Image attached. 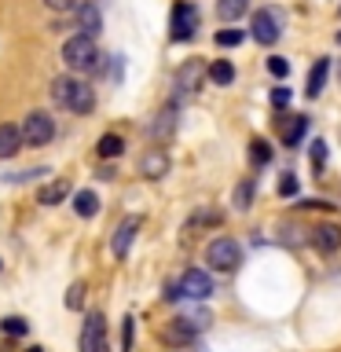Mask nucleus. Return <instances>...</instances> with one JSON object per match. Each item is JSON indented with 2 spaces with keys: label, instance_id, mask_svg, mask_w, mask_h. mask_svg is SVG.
Wrapping results in <instances>:
<instances>
[{
  "label": "nucleus",
  "instance_id": "1",
  "mask_svg": "<svg viewBox=\"0 0 341 352\" xmlns=\"http://www.w3.org/2000/svg\"><path fill=\"white\" fill-rule=\"evenodd\" d=\"M52 99L59 107L74 110V114H92V107H96L92 85L81 81V77H70V74H63V77H55V81H52Z\"/></svg>",
  "mask_w": 341,
  "mask_h": 352
},
{
  "label": "nucleus",
  "instance_id": "2",
  "mask_svg": "<svg viewBox=\"0 0 341 352\" xmlns=\"http://www.w3.org/2000/svg\"><path fill=\"white\" fill-rule=\"evenodd\" d=\"M63 66L74 74H85V70H96L99 66V48L92 37H85V33H74L70 41L63 44Z\"/></svg>",
  "mask_w": 341,
  "mask_h": 352
},
{
  "label": "nucleus",
  "instance_id": "3",
  "mask_svg": "<svg viewBox=\"0 0 341 352\" xmlns=\"http://www.w3.org/2000/svg\"><path fill=\"white\" fill-rule=\"evenodd\" d=\"M206 264H209L213 272H224V275L235 272L239 264H242V246H239L235 239L220 235V239H213V242L206 246Z\"/></svg>",
  "mask_w": 341,
  "mask_h": 352
},
{
  "label": "nucleus",
  "instance_id": "4",
  "mask_svg": "<svg viewBox=\"0 0 341 352\" xmlns=\"http://www.w3.org/2000/svg\"><path fill=\"white\" fill-rule=\"evenodd\" d=\"M19 129H22V143H26V147H44V143H52V136H55V121H52V114H44V110H30Z\"/></svg>",
  "mask_w": 341,
  "mask_h": 352
},
{
  "label": "nucleus",
  "instance_id": "5",
  "mask_svg": "<svg viewBox=\"0 0 341 352\" xmlns=\"http://www.w3.org/2000/svg\"><path fill=\"white\" fill-rule=\"evenodd\" d=\"M253 41L257 44H275L279 41V33H283V15L275 8H261V11H253Z\"/></svg>",
  "mask_w": 341,
  "mask_h": 352
},
{
  "label": "nucleus",
  "instance_id": "6",
  "mask_svg": "<svg viewBox=\"0 0 341 352\" xmlns=\"http://www.w3.org/2000/svg\"><path fill=\"white\" fill-rule=\"evenodd\" d=\"M77 349H81V352H103L107 349V319H103V312H88Z\"/></svg>",
  "mask_w": 341,
  "mask_h": 352
},
{
  "label": "nucleus",
  "instance_id": "7",
  "mask_svg": "<svg viewBox=\"0 0 341 352\" xmlns=\"http://www.w3.org/2000/svg\"><path fill=\"white\" fill-rule=\"evenodd\" d=\"M202 77H206V63L202 59H187L180 70H176V99H187L202 88Z\"/></svg>",
  "mask_w": 341,
  "mask_h": 352
},
{
  "label": "nucleus",
  "instance_id": "8",
  "mask_svg": "<svg viewBox=\"0 0 341 352\" xmlns=\"http://www.w3.org/2000/svg\"><path fill=\"white\" fill-rule=\"evenodd\" d=\"M176 290H180V297H191V301H206L213 294V279L202 268H187L180 275V283H176Z\"/></svg>",
  "mask_w": 341,
  "mask_h": 352
},
{
  "label": "nucleus",
  "instance_id": "9",
  "mask_svg": "<svg viewBox=\"0 0 341 352\" xmlns=\"http://www.w3.org/2000/svg\"><path fill=\"white\" fill-rule=\"evenodd\" d=\"M198 30V8L187 4V0H180V4L173 8V41H191Z\"/></svg>",
  "mask_w": 341,
  "mask_h": 352
},
{
  "label": "nucleus",
  "instance_id": "10",
  "mask_svg": "<svg viewBox=\"0 0 341 352\" xmlns=\"http://www.w3.org/2000/svg\"><path fill=\"white\" fill-rule=\"evenodd\" d=\"M308 239H312V246L323 253V257L341 250V228L338 224H316L312 231H308Z\"/></svg>",
  "mask_w": 341,
  "mask_h": 352
},
{
  "label": "nucleus",
  "instance_id": "11",
  "mask_svg": "<svg viewBox=\"0 0 341 352\" xmlns=\"http://www.w3.org/2000/svg\"><path fill=\"white\" fill-rule=\"evenodd\" d=\"M140 224H143L140 217H125V220L114 228V239H110V253H114V257H125V253H129V246H132V239H136Z\"/></svg>",
  "mask_w": 341,
  "mask_h": 352
},
{
  "label": "nucleus",
  "instance_id": "12",
  "mask_svg": "<svg viewBox=\"0 0 341 352\" xmlns=\"http://www.w3.org/2000/svg\"><path fill=\"white\" fill-rule=\"evenodd\" d=\"M173 132H176V103H165L158 114H154V121H151V140L165 143Z\"/></svg>",
  "mask_w": 341,
  "mask_h": 352
},
{
  "label": "nucleus",
  "instance_id": "13",
  "mask_svg": "<svg viewBox=\"0 0 341 352\" xmlns=\"http://www.w3.org/2000/svg\"><path fill=\"white\" fill-rule=\"evenodd\" d=\"M140 173L147 176V180H162V176L169 173V154H165L162 147H151V151L140 158Z\"/></svg>",
  "mask_w": 341,
  "mask_h": 352
},
{
  "label": "nucleus",
  "instance_id": "14",
  "mask_svg": "<svg viewBox=\"0 0 341 352\" xmlns=\"http://www.w3.org/2000/svg\"><path fill=\"white\" fill-rule=\"evenodd\" d=\"M279 132H283L286 147H297V143L305 140V132H308V118L305 114H286V118H279Z\"/></svg>",
  "mask_w": 341,
  "mask_h": 352
},
{
  "label": "nucleus",
  "instance_id": "15",
  "mask_svg": "<svg viewBox=\"0 0 341 352\" xmlns=\"http://www.w3.org/2000/svg\"><path fill=\"white\" fill-rule=\"evenodd\" d=\"M26 147V143H22V129L19 125H0V158H15V154Z\"/></svg>",
  "mask_w": 341,
  "mask_h": 352
},
{
  "label": "nucleus",
  "instance_id": "16",
  "mask_svg": "<svg viewBox=\"0 0 341 352\" xmlns=\"http://www.w3.org/2000/svg\"><path fill=\"white\" fill-rule=\"evenodd\" d=\"M77 26H81L85 37L96 41V33L103 30V15H99V8H96V4H85L81 11H77Z\"/></svg>",
  "mask_w": 341,
  "mask_h": 352
},
{
  "label": "nucleus",
  "instance_id": "17",
  "mask_svg": "<svg viewBox=\"0 0 341 352\" xmlns=\"http://www.w3.org/2000/svg\"><path fill=\"white\" fill-rule=\"evenodd\" d=\"M66 195H70V184L59 176V180H52V184L41 187V191H37V202H41V206H63Z\"/></svg>",
  "mask_w": 341,
  "mask_h": 352
},
{
  "label": "nucleus",
  "instance_id": "18",
  "mask_svg": "<svg viewBox=\"0 0 341 352\" xmlns=\"http://www.w3.org/2000/svg\"><path fill=\"white\" fill-rule=\"evenodd\" d=\"M327 74H330V59H316L312 63V70H308V99H316L319 92H323V85H327Z\"/></svg>",
  "mask_w": 341,
  "mask_h": 352
},
{
  "label": "nucleus",
  "instance_id": "19",
  "mask_svg": "<svg viewBox=\"0 0 341 352\" xmlns=\"http://www.w3.org/2000/svg\"><path fill=\"white\" fill-rule=\"evenodd\" d=\"M74 213L77 217H96L99 213V195L88 191V187H85V191H77L74 195Z\"/></svg>",
  "mask_w": 341,
  "mask_h": 352
},
{
  "label": "nucleus",
  "instance_id": "20",
  "mask_svg": "<svg viewBox=\"0 0 341 352\" xmlns=\"http://www.w3.org/2000/svg\"><path fill=\"white\" fill-rule=\"evenodd\" d=\"M121 151H125V140H121L118 132H103V136H99V143H96V154H99V158H118Z\"/></svg>",
  "mask_w": 341,
  "mask_h": 352
},
{
  "label": "nucleus",
  "instance_id": "21",
  "mask_svg": "<svg viewBox=\"0 0 341 352\" xmlns=\"http://www.w3.org/2000/svg\"><path fill=\"white\" fill-rule=\"evenodd\" d=\"M250 11V0H217V15L224 22H235Z\"/></svg>",
  "mask_w": 341,
  "mask_h": 352
},
{
  "label": "nucleus",
  "instance_id": "22",
  "mask_svg": "<svg viewBox=\"0 0 341 352\" xmlns=\"http://www.w3.org/2000/svg\"><path fill=\"white\" fill-rule=\"evenodd\" d=\"M206 74H209V81H213V85H231V81H235V66H231L228 59H217Z\"/></svg>",
  "mask_w": 341,
  "mask_h": 352
},
{
  "label": "nucleus",
  "instance_id": "23",
  "mask_svg": "<svg viewBox=\"0 0 341 352\" xmlns=\"http://www.w3.org/2000/svg\"><path fill=\"white\" fill-rule=\"evenodd\" d=\"M213 41H217V48H239V44L246 41V33L242 30H220Z\"/></svg>",
  "mask_w": 341,
  "mask_h": 352
},
{
  "label": "nucleus",
  "instance_id": "24",
  "mask_svg": "<svg viewBox=\"0 0 341 352\" xmlns=\"http://www.w3.org/2000/svg\"><path fill=\"white\" fill-rule=\"evenodd\" d=\"M0 330L11 334V338H22L30 327H26V319H22V316H4V319H0Z\"/></svg>",
  "mask_w": 341,
  "mask_h": 352
},
{
  "label": "nucleus",
  "instance_id": "25",
  "mask_svg": "<svg viewBox=\"0 0 341 352\" xmlns=\"http://www.w3.org/2000/svg\"><path fill=\"white\" fill-rule=\"evenodd\" d=\"M250 158L257 162V165H268V162H272V147H268L264 140H253V143H250Z\"/></svg>",
  "mask_w": 341,
  "mask_h": 352
},
{
  "label": "nucleus",
  "instance_id": "26",
  "mask_svg": "<svg viewBox=\"0 0 341 352\" xmlns=\"http://www.w3.org/2000/svg\"><path fill=\"white\" fill-rule=\"evenodd\" d=\"M250 198H253V180H242L235 187V209H250Z\"/></svg>",
  "mask_w": 341,
  "mask_h": 352
},
{
  "label": "nucleus",
  "instance_id": "27",
  "mask_svg": "<svg viewBox=\"0 0 341 352\" xmlns=\"http://www.w3.org/2000/svg\"><path fill=\"white\" fill-rule=\"evenodd\" d=\"M279 195H283V198H294V195H297V176H294V173H283V176H279Z\"/></svg>",
  "mask_w": 341,
  "mask_h": 352
},
{
  "label": "nucleus",
  "instance_id": "28",
  "mask_svg": "<svg viewBox=\"0 0 341 352\" xmlns=\"http://www.w3.org/2000/svg\"><path fill=\"white\" fill-rule=\"evenodd\" d=\"M272 107H279V110H286V107H290V88H286V85L272 88Z\"/></svg>",
  "mask_w": 341,
  "mask_h": 352
},
{
  "label": "nucleus",
  "instance_id": "29",
  "mask_svg": "<svg viewBox=\"0 0 341 352\" xmlns=\"http://www.w3.org/2000/svg\"><path fill=\"white\" fill-rule=\"evenodd\" d=\"M268 70H272L275 77H283V81H286V74H290V63H286L283 55H272V59H268Z\"/></svg>",
  "mask_w": 341,
  "mask_h": 352
},
{
  "label": "nucleus",
  "instance_id": "30",
  "mask_svg": "<svg viewBox=\"0 0 341 352\" xmlns=\"http://www.w3.org/2000/svg\"><path fill=\"white\" fill-rule=\"evenodd\" d=\"M323 162H327V143L312 140V165H316V169H323Z\"/></svg>",
  "mask_w": 341,
  "mask_h": 352
},
{
  "label": "nucleus",
  "instance_id": "31",
  "mask_svg": "<svg viewBox=\"0 0 341 352\" xmlns=\"http://www.w3.org/2000/svg\"><path fill=\"white\" fill-rule=\"evenodd\" d=\"M66 305H70V308H81V305H85V283H74V286H70Z\"/></svg>",
  "mask_w": 341,
  "mask_h": 352
},
{
  "label": "nucleus",
  "instance_id": "32",
  "mask_svg": "<svg viewBox=\"0 0 341 352\" xmlns=\"http://www.w3.org/2000/svg\"><path fill=\"white\" fill-rule=\"evenodd\" d=\"M33 176H48V169H26V173H11L8 180H11V184H22V180H33Z\"/></svg>",
  "mask_w": 341,
  "mask_h": 352
},
{
  "label": "nucleus",
  "instance_id": "33",
  "mask_svg": "<svg viewBox=\"0 0 341 352\" xmlns=\"http://www.w3.org/2000/svg\"><path fill=\"white\" fill-rule=\"evenodd\" d=\"M191 224H220V213H217V209H202V213H198Z\"/></svg>",
  "mask_w": 341,
  "mask_h": 352
},
{
  "label": "nucleus",
  "instance_id": "34",
  "mask_svg": "<svg viewBox=\"0 0 341 352\" xmlns=\"http://www.w3.org/2000/svg\"><path fill=\"white\" fill-rule=\"evenodd\" d=\"M44 4H48L52 11H70V8H74V0H44Z\"/></svg>",
  "mask_w": 341,
  "mask_h": 352
},
{
  "label": "nucleus",
  "instance_id": "35",
  "mask_svg": "<svg viewBox=\"0 0 341 352\" xmlns=\"http://www.w3.org/2000/svg\"><path fill=\"white\" fill-rule=\"evenodd\" d=\"M132 349V319H125V352Z\"/></svg>",
  "mask_w": 341,
  "mask_h": 352
},
{
  "label": "nucleus",
  "instance_id": "36",
  "mask_svg": "<svg viewBox=\"0 0 341 352\" xmlns=\"http://www.w3.org/2000/svg\"><path fill=\"white\" fill-rule=\"evenodd\" d=\"M26 352H44V349H41V345H33V349H26Z\"/></svg>",
  "mask_w": 341,
  "mask_h": 352
},
{
  "label": "nucleus",
  "instance_id": "37",
  "mask_svg": "<svg viewBox=\"0 0 341 352\" xmlns=\"http://www.w3.org/2000/svg\"><path fill=\"white\" fill-rule=\"evenodd\" d=\"M338 44H341V30H338Z\"/></svg>",
  "mask_w": 341,
  "mask_h": 352
},
{
  "label": "nucleus",
  "instance_id": "38",
  "mask_svg": "<svg viewBox=\"0 0 341 352\" xmlns=\"http://www.w3.org/2000/svg\"><path fill=\"white\" fill-rule=\"evenodd\" d=\"M103 352H110V349H103Z\"/></svg>",
  "mask_w": 341,
  "mask_h": 352
}]
</instances>
